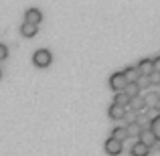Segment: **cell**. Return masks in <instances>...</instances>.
Returning a JSON list of instances; mask_svg holds the SVG:
<instances>
[{
	"label": "cell",
	"instance_id": "cell-12",
	"mask_svg": "<svg viewBox=\"0 0 160 156\" xmlns=\"http://www.w3.org/2000/svg\"><path fill=\"white\" fill-rule=\"evenodd\" d=\"M109 138H113V140H118V142H124L126 138H128V132H126V128H122V126H116V128H112V136Z\"/></svg>",
	"mask_w": 160,
	"mask_h": 156
},
{
	"label": "cell",
	"instance_id": "cell-10",
	"mask_svg": "<svg viewBox=\"0 0 160 156\" xmlns=\"http://www.w3.org/2000/svg\"><path fill=\"white\" fill-rule=\"evenodd\" d=\"M130 154H132V156H148L150 154V148H148V146H144L140 140H138V142H134V144L130 146Z\"/></svg>",
	"mask_w": 160,
	"mask_h": 156
},
{
	"label": "cell",
	"instance_id": "cell-8",
	"mask_svg": "<svg viewBox=\"0 0 160 156\" xmlns=\"http://www.w3.org/2000/svg\"><path fill=\"white\" fill-rule=\"evenodd\" d=\"M122 73H124V77H126V81H128V83H136L138 79H140V71H138L136 65H128Z\"/></svg>",
	"mask_w": 160,
	"mask_h": 156
},
{
	"label": "cell",
	"instance_id": "cell-17",
	"mask_svg": "<svg viewBox=\"0 0 160 156\" xmlns=\"http://www.w3.org/2000/svg\"><path fill=\"white\" fill-rule=\"evenodd\" d=\"M148 128L152 130V134L156 136V140H160V116H158V118H154V120L150 122V124H148Z\"/></svg>",
	"mask_w": 160,
	"mask_h": 156
},
{
	"label": "cell",
	"instance_id": "cell-22",
	"mask_svg": "<svg viewBox=\"0 0 160 156\" xmlns=\"http://www.w3.org/2000/svg\"><path fill=\"white\" fill-rule=\"evenodd\" d=\"M152 63H154V71H156V73H160V55L152 59Z\"/></svg>",
	"mask_w": 160,
	"mask_h": 156
},
{
	"label": "cell",
	"instance_id": "cell-2",
	"mask_svg": "<svg viewBox=\"0 0 160 156\" xmlns=\"http://www.w3.org/2000/svg\"><path fill=\"white\" fill-rule=\"evenodd\" d=\"M51 61H53V55L47 49H37L35 55H32V63L37 67H47V65H51Z\"/></svg>",
	"mask_w": 160,
	"mask_h": 156
},
{
	"label": "cell",
	"instance_id": "cell-1",
	"mask_svg": "<svg viewBox=\"0 0 160 156\" xmlns=\"http://www.w3.org/2000/svg\"><path fill=\"white\" fill-rule=\"evenodd\" d=\"M126 85H128V81H126V77H124V73H122V71H116V73L109 75V87H112L116 93L124 91Z\"/></svg>",
	"mask_w": 160,
	"mask_h": 156
},
{
	"label": "cell",
	"instance_id": "cell-11",
	"mask_svg": "<svg viewBox=\"0 0 160 156\" xmlns=\"http://www.w3.org/2000/svg\"><path fill=\"white\" fill-rule=\"evenodd\" d=\"M128 109H132V112H144L146 109V105H144V98L142 95H138V98H132L130 99V105H128Z\"/></svg>",
	"mask_w": 160,
	"mask_h": 156
},
{
	"label": "cell",
	"instance_id": "cell-21",
	"mask_svg": "<svg viewBox=\"0 0 160 156\" xmlns=\"http://www.w3.org/2000/svg\"><path fill=\"white\" fill-rule=\"evenodd\" d=\"M138 87H140V89H142V87H148L150 85V81H148V77H142V75H140V79H138Z\"/></svg>",
	"mask_w": 160,
	"mask_h": 156
},
{
	"label": "cell",
	"instance_id": "cell-9",
	"mask_svg": "<svg viewBox=\"0 0 160 156\" xmlns=\"http://www.w3.org/2000/svg\"><path fill=\"white\" fill-rule=\"evenodd\" d=\"M126 109H128V108H122V105L109 103V108H108V116L112 118V120H124V116H126Z\"/></svg>",
	"mask_w": 160,
	"mask_h": 156
},
{
	"label": "cell",
	"instance_id": "cell-6",
	"mask_svg": "<svg viewBox=\"0 0 160 156\" xmlns=\"http://www.w3.org/2000/svg\"><path fill=\"white\" fill-rule=\"evenodd\" d=\"M103 148H106V152H108V154H112V156H118V154H122L124 146H122V142L113 140V138H108V140L103 142Z\"/></svg>",
	"mask_w": 160,
	"mask_h": 156
},
{
	"label": "cell",
	"instance_id": "cell-16",
	"mask_svg": "<svg viewBox=\"0 0 160 156\" xmlns=\"http://www.w3.org/2000/svg\"><path fill=\"white\" fill-rule=\"evenodd\" d=\"M20 33H22L24 37H35V35H37L39 31H37V27H35V24L22 23V24H20Z\"/></svg>",
	"mask_w": 160,
	"mask_h": 156
},
{
	"label": "cell",
	"instance_id": "cell-3",
	"mask_svg": "<svg viewBox=\"0 0 160 156\" xmlns=\"http://www.w3.org/2000/svg\"><path fill=\"white\" fill-rule=\"evenodd\" d=\"M136 67H138V71H140L142 77H150V75L154 73V63H152V59H148V57L140 59V61L136 63Z\"/></svg>",
	"mask_w": 160,
	"mask_h": 156
},
{
	"label": "cell",
	"instance_id": "cell-19",
	"mask_svg": "<svg viewBox=\"0 0 160 156\" xmlns=\"http://www.w3.org/2000/svg\"><path fill=\"white\" fill-rule=\"evenodd\" d=\"M148 81H150V83H154V85H160V73H156V71H154V73L148 77Z\"/></svg>",
	"mask_w": 160,
	"mask_h": 156
},
{
	"label": "cell",
	"instance_id": "cell-5",
	"mask_svg": "<svg viewBox=\"0 0 160 156\" xmlns=\"http://www.w3.org/2000/svg\"><path fill=\"white\" fill-rule=\"evenodd\" d=\"M144 105H146V109H158L160 108V93L158 91H148L144 95Z\"/></svg>",
	"mask_w": 160,
	"mask_h": 156
},
{
	"label": "cell",
	"instance_id": "cell-4",
	"mask_svg": "<svg viewBox=\"0 0 160 156\" xmlns=\"http://www.w3.org/2000/svg\"><path fill=\"white\" fill-rule=\"evenodd\" d=\"M24 23L28 24H35V27H39V23L43 20V12L39 10V8H27V12H24Z\"/></svg>",
	"mask_w": 160,
	"mask_h": 156
},
{
	"label": "cell",
	"instance_id": "cell-18",
	"mask_svg": "<svg viewBox=\"0 0 160 156\" xmlns=\"http://www.w3.org/2000/svg\"><path fill=\"white\" fill-rule=\"evenodd\" d=\"M138 116H140V113L138 112H132V109H126V120H128V124H132V122H138Z\"/></svg>",
	"mask_w": 160,
	"mask_h": 156
},
{
	"label": "cell",
	"instance_id": "cell-13",
	"mask_svg": "<svg viewBox=\"0 0 160 156\" xmlns=\"http://www.w3.org/2000/svg\"><path fill=\"white\" fill-rule=\"evenodd\" d=\"M112 103L122 105V108H128V105H130V98L124 93V91H120V93H116V95H113V102H112Z\"/></svg>",
	"mask_w": 160,
	"mask_h": 156
},
{
	"label": "cell",
	"instance_id": "cell-23",
	"mask_svg": "<svg viewBox=\"0 0 160 156\" xmlns=\"http://www.w3.org/2000/svg\"><path fill=\"white\" fill-rule=\"evenodd\" d=\"M0 75H2V71H0Z\"/></svg>",
	"mask_w": 160,
	"mask_h": 156
},
{
	"label": "cell",
	"instance_id": "cell-7",
	"mask_svg": "<svg viewBox=\"0 0 160 156\" xmlns=\"http://www.w3.org/2000/svg\"><path fill=\"white\" fill-rule=\"evenodd\" d=\"M138 138H140V142L144 146H148V148H152V146L158 142L156 136L152 134V130H150V128H142V132H140V136H138Z\"/></svg>",
	"mask_w": 160,
	"mask_h": 156
},
{
	"label": "cell",
	"instance_id": "cell-14",
	"mask_svg": "<svg viewBox=\"0 0 160 156\" xmlns=\"http://www.w3.org/2000/svg\"><path fill=\"white\" fill-rule=\"evenodd\" d=\"M124 93L128 95L130 99H132V98H138V95H140V87H138V83H128V85H126V89H124Z\"/></svg>",
	"mask_w": 160,
	"mask_h": 156
},
{
	"label": "cell",
	"instance_id": "cell-15",
	"mask_svg": "<svg viewBox=\"0 0 160 156\" xmlns=\"http://www.w3.org/2000/svg\"><path fill=\"white\" fill-rule=\"evenodd\" d=\"M126 132H128V138H130V136H134V138H136V136H140L142 126L138 124V122H132V124H128V126H126Z\"/></svg>",
	"mask_w": 160,
	"mask_h": 156
},
{
	"label": "cell",
	"instance_id": "cell-20",
	"mask_svg": "<svg viewBox=\"0 0 160 156\" xmlns=\"http://www.w3.org/2000/svg\"><path fill=\"white\" fill-rule=\"evenodd\" d=\"M8 57V47L4 43H0V61H2V59H6Z\"/></svg>",
	"mask_w": 160,
	"mask_h": 156
}]
</instances>
